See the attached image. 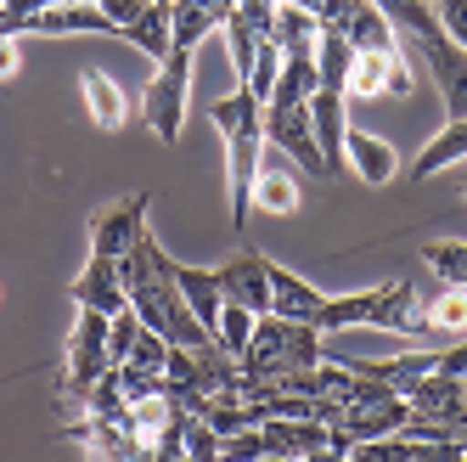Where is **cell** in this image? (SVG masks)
<instances>
[{
  "label": "cell",
  "mask_w": 467,
  "mask_h": 462,
  "mask_svg": "<svg viewBox=\"0 0 467 462\" xmlns=\"http://www.w3.org/2000/svg\"><path fill=\"white\" fill-rule=\"evenodd\" d=\"M12 17H28V12H46V6H62V0H0Z\"/></svg>",
  "instance_id": "ab89813d"
},
{
  "label": "cell",
  "mask_w": 467,
  "mask_h": 462,
  "mask_svg": "<svg viewBox=\"0 0 467 462\" xmlns=\"http://www.w3.org/2000/svg\"><path fill=\"white\" fill-rule=\"evenodd\" d=\"M298 462H349V451H338V446H321V451H305Z\"/></svg>",
  "instance_id": "b9f144b4"
},
{
  "label": "cell",
  "mask_w": 467,
  "mask_h": 462,
  "mask_svg": "<svg viewBox=\"0 0 467 462\" xmlns=\"http://www.w3.org/2000/svg\"><path fill=\"white\" fill-rule=\"evenodd\" d=\"M327 293L310 288L305 277H293L287 266H276L271 259V316H287V321H310L316 327V310H321Z\"/></svg>",
  "instance_id": "2e32d148"
},
{
  "label": "cell",
  "mask_w": 467,
  "mask_h": 462,
  "mask_svg": "<svg viewBox=\"0 0 467 462\" xmlns=\"http://www.w3.org/2000/svg\"><path fill=\"white\" fill-rule=\"evenodd\" d=\"M259 435H265V451H276V457H305V451H321V446L332 440V428H327L321 417H265Z\"/></svg>",
  "instance_id": "9a60e30c"
},
{
  "label": "cell",
  "mask_w": 467,
  "mask_h": 462,
  "mask_svg": "<svg viewBox=\"0 0 467 462\" xmlns=\"http://www.w3.org/2000/svg\"><path fill=\"white\" fill-rule=\"evenodd\" d=\"M462 197H467V181H462Z\"/></svg>",
  "instance_id": "ee69618b"
},
{
  "label": "cell",
  "mask_w": 467,
  "mask_h": 462,
  "mask_svg": "<svg viewBox=\"0 0 467 462\" xmlns=\"http://www.w3.org/2000/svg\"><path fill=\"white\" fill-rule=\"evenodd\" d=\"M254 209H265V215H293V209H298V181L282 170L276 158H265V163H259V181H254Z\"/></svg>",
  "instance_id": "cb8c5ba5"
},
{
  "label": "cell",
  "mask_w": 467,
  "mask_h": 462,
  "mask_svg": "<svg viewBox=\"0 0 467 462\" xmlns=\"http://www.w3.org/2000/svg\"><path fill=\"white\" fill-rule=\"evenodd\" d=\"M389 90V51H355L349 74H344V96H383Z\"/></svg>",
  "instance_id": "83f0119b"
},
{
  "label": "cell",
  "mask_w": 467,
  "mask_h": 462,
  "mask_svg": "<svg viewBox=\"0 0 467 462\" xmlns=\"http://www.w3.org/2000/svg\"><path fill=\"white\" fill-rule=\"evenodd\" d=\"M214 277H220V293L231 305H243L254 316H271V259H265L259 248L231 254L225 266H214Z\"/></svg>",
  "instance_id": "ba28073f"
},
{
  "label": "cell",
  "mask_w": 467,
  "mask_h": 462,
  "mask_svg": "<svg viewBox=\"0 0 467 462\" xmlns=\"http://www.w3.org/2000/svg\"><path fill=\"white\" fill-rule=\"evenodd\" d=\"M372 310H378V288H366V293H327L321 310H316V333L360 327V321H372Z\"/></svg>",
  "instance_id": "44dd1931"
},
{
  "label": "cell",
  "mask_w": 467,
  "mask_h": 462,
  "mask_svg": "<svg viewBox=\"0 0 467 462\" xmlns=\"http://www.w3.org/2000/svg\"><path fill=\"white\" fill-rule=\"evenodd\" d=\"M321 333L310 321H287V316H259L254 321V339L243 350V378H282L298 367H321Z\"/></svg>",
  "instance_id": "7a4b0ae2"
},
{
  "label": "cell",
  "mask_w": 467,
  "mask_h": 462,
  "mask_svg": "<svg viewBox=\"0 0 467 462\" xmlns=\"http://www.w3.org/2000/svg\"><path fill=\"white\" fill-rule=\"evenodd\" d=\"M422 316H428V333H451L462 339L467 333V288H451V282H422Z\"/></svg>",
  "instance_id": "e0dca14e"
},
{
  "label": "cell",
  "mask_w": 467,
  "mask_h": 462,
  "mask_svg": "<svg viewBox=\"0 0 467 462\" xmlns=\"http://www.w3.org/2000/svg\"><path fill=\"white\" fill-rule=\"evenodd\" d=\"M181 462H220V435L203 417H186L181 423Z\"/></svg>",
  "instance_id": "1f68e13d"
},
{
  "label": "cell",
  "mask_w": 467,
  "mask_h": 462,
  "mask_svg": "<svg viewBox=\"0 0 467 462\" xmlns=\"http://www.w3.org/2000/svg\"><path fill=\"white\" fill-rule=\"evenodd\" d=\"M79 90H85V108H90V119L102 124V130H119L124 119H130V96L102 74V68H85L79 74Z\"/></svg>",
  "instance_id": "ffe728a7"
},
{
  "label": "cell",
  "mask_w": 467,
  "mask_h": 462,
  "mask_svg": "<svg viewBox=\"0 0 467 462\" xmlns=\"http://www.w3.org/2000/svg\"><path fill=\"white\" fill-rule=\"evenodd\" d=\"M467 158V119H451L440 136H433L422 152H417V163H411V175L417 181H428V175H440V170H451V163H462Z\"/></svg>",
  "instance_id": "7402d4cb"
},
{
  "label": "cell",
  "mask_w": 467,
  "mask_h": 462,
  "mask_svg": "<svg viewBox=\"0 0 467 462\" xmlns=\"http://www.w3.org/2000/svg\"><path fill=\"white\" fill-rule=\"evenodd\" d=\"M79 412H85V417H124V412H130V401H124V383H119V373H113V367H108L102 378H96V383L85 389Z\"/></svg>",
  "instance_id": "f546056e"
},
{
  "label": "cell",
  "mask_w": 467,
  "mask_h": 462,
  "mask_svg": "<svg viewBox=\"0 0 467 462\" xmlns=\"http://www.w3.org/2000/svg\"><path fill=\"white\" fill-rule=\"evenodd\" d=\"M332 28H338L355 51H394L400 46L394 23L383 17L378 0H344V12H338V23H332Z\"/></svg>",
  "instance_id": "8fae6325"
},
{
  "label": "cell",
  "mask_w": 467,
  "mask_h": 462,
  "mask_svg": "<svg viewBox=\"0 0 467 462\" xmlns=\"http://www.w3.org/2000/svg\"><path fill=\"white\" fill-rule=\"evenodd\" d=\"M265 147L287 152L298 170H310V175H327L321 142H316V130H310V102H298V108H265Z\"/></svg>",
  "instance_id": "8992f818"
},
{
  "label": "cell",
  "mask_w": 467,
  "mask_h": 462,
  "mask_svg": "<svg viewBox=\"0 0 467 462\" xmlns=\"http://www.w3.org/2000/svg\"><path fill=\"white\" fill-rule=\"evenodd\" d=\"M383 96H411V62H406V51H389V90Z\"/></svg>",
  "instance_id": "74e56055"
},
{
  "label": "cell",
  "mask_w": 467,
  "mask_h": 462,
  "mask_svg": "<svg viewBox=\"0 0 467 462\" xmlns=\"http://www.w3.org/2000/svg\"><path fill=\"white\" fill-rule=\"evenodd\" d=\"M119 35L130 46H141L152 62H163V57H170V0H147V12L136 23H124Z\"/></svg>",
  "instance_id": "603a6c76"
},
{
  "label": "cell",
  "mask_w": 467,
  "mask_h": 462,
  "mask_svg": "<svg viewBox=\"0 0 467 462\" xmlns=\"http://www.w3.org/2000/svg\"><path fill=\"white\" fill-rule=\"evenodd\" d=\"M147 209H152V197H147V192H130V197H119V204H108L102 215L90 220V254L124 259L130 248L147 237Z\"/></svg>",
  "instance_id": "5b68a950"
},
{
  "label": "cell",
  "mask_w": 467,
  "mask_h": 462,
  "mask_svg": "<svg viewBox=\"0 0 467 462\" xmlns=\"http://www.w3.org/2000/svg\"><path fill=\"white\" fill-rule=\"evenodd\" d=\"M102 12H108L113 28H124V23H136V17L147 12V0H102Z\"/></svg>",
  "instance_id": "f35d334b"
},
{
  "label": "cell",
  "mask_w": 467,
  "mask_h": 462,
  "mask_svg": "<svg viewBox=\"0 0 467 462\" xmlns=\"http://www.w3.org/2000/svg\"><path fill=\"white\" fill-rule=\"evenodd\" d=\"M119 277H124V299H130V310H136L141 327H152L158 339H170L175 350H209V344H214L209 327L192 316L186 293H181V282H175V271H170V254L158 248L152 231L119 259Z\"/></svg>",
  "instance_id": "6da1fadb"
},
{
  "label": "cell",
  "mask_w": 467,
  "mask_h": 462,
  "mask_svg": "<svg viewBox=\"0 0 467 462\" xmlns=\"http://www.w3.org/2000/svg\"><path fill=\"white\" fill-rule=\"evenodd\" d=\"M79 6H102V0H79Z\"/></svg>",
  "instance_id": "7bdbcfd3"
},
{
  "label": "cell",
  "mask_w": 467,
  "mask_h": 462,
  "mask_svg": "<svg viewBox=\"0 0 467 462\" xmlns=\"http://www.w3.org/2000/svg\"><path fill=\"white\" fill-rule=\"evenodd\" d=\"M254 310H243V305H220V316H214V350H225V355H237L243 361V350H248V339H254Z\"/></svg>",
  "instance_id": "f1b7e54d"
},
{
  "label": "cell",
  "mask_w": 467,
  "mask_h": 462,
  "mask_svg": "<svg viewBox=\"0 0 467 462\" xmlns=\"http://www.w3.org/2000/svg\"><path fill=\"white\" fill-rule=\"evenodd\" d=\"M231 0H170V46H203V35L225 28Z\"/></svg>",
  "instance_id": "5bb4252c"
},
{
  "label": "cell",
  "mask_w": 467,
  "mask_h": 462,
  "mask_svg": "<svg viewBox=\"0 0 467 462\" xmlns=\"http://www.w3.org/2000/svg\"><path fill=\"white\" fill-rule=\"evenodd\" d=\"M74 305H79V310H102V316L130 310V299H124V277H119V259L90 254V266L74 277Z\"/></svg>",
  "instance_id": "30bf717a"
},
{
  "label": "cell",
  "mask_w": 467,
  "mask_h": 462,
  "mask_svg": "<svg viewBox=\"0 0 467 462\" xmlns=\"http://www.w3.org/2000/svg\"><path fill=\"white\" fill-rule=\"evenodd\" d=\"M276 74H282V51H276V40H265V46H259V57H254V74H248V90L259 96V108L271 102Z\"/></svg>",
  "instance_id": "836d02e7"
},
{
  "label": "cell",
  "mask_w": 467,
  "mask_h": 462,
  "mask_svg": "<svg viewBox=\"0 0 467 462\" xmlns=\"http://www.w3.org/2000/svg\"><path fill=\"white\" fill-rule=\"evenodd\" d=\"M372 327H389V333H428V316H422V282L400 277L378 288V310Z\"/></svg>",
  "instance_id": "7c38bea8"
},
{
  "label": "cell",
  "mask_w": 467,
  "mask_h": 462,
  "mask_svg": "<svg viewBox=\"0 0 467 462\" xmlns=\"http://www.w3.org/2000/svg\"><path fill=\"white\" fill-rule=\"evenodd\" d=\"M310 130L321 142V158H327V175L344 170V136H349V96L344 90H316L310 96Z\"/></svg>",
  "instance_id": "9c48e42d"
},
{
  "label": "cell",
  "mask_w": 467,
  "mask_h": 462,
  "mask_svg": "<svg viewBox=\"0 0 467 462\" xmlns=\"http://www.w3.org/2000/svg\"><path fill=\"white\" fill-rule=\"evenodd\" d=\"M422 266L451 288H467V243H422Z\"/></svg>",
  "instance_id": "4dcf8cb0"
},
{
  "label": "cell",
  "mask_w": 467,
  "mask_h": 462,
  "mask_svg": "<svg viewBox=\"0 0 467 462\" xmlns=\"http://www.w3.org/2000/svg\"><path fill=\"white\" fill-rule=\"evenodd\" d=\"M316 17L305 12V6H282L276 0V23H271V40H276V51L282 57H293V51H316Z\"/></svg>",
  "instance_id": "484cf974"
},
{
  "label": "cell",
  "mask_w": 467,
  "mask_h": 462,
  "mask_svg": "<svg viewBox=\"0 0 467 462\" xmlns=\"http://www.w3.org/2000/svg\"><path fill=\"white\" fill-rule=\"evenodd\" d=\"M259 46H265V35H259L243 12H231V17H225V57H231V74H237V85H248Z\"/></svg>",
  "instance_id": "4316f807"
},
{
  "label": "cell",
  "mask_w": 467,
  "mask_h": 462,
  "mask_svg": "<svg viewBox=\"0 0 467 462\" xmlns=\"http://www.w3.org/2000/svg\"><path fill=\"white\" fill-rule=\"evenodd\" d=\"M349 62H355V46H349L332 23H321V28H316V68H321V85H327V90H344Z\"/></svg>",
  "instance_id": "d4e9b609"
},
{
  "label": "cell",
  "mask_w": 467,
  "mask_h": 462,
  "mask_svg": "<svg viewBox=\"0 0 467 462\" xmlns=\"http://www.w3.org/2000/svg\"><path fill=\"white\" fill-rule=\"evenodd\" d=\"M417 51L428 57V74H433V85H440V96H445V113L467 119V51L445 35L440 23H433L428 35H417Z\"/></svg>",
  "instance_id": "52a82bcc"
},
{
  "label": "cell",
  "mask_w": 467,
  "mask_h": 462,
  "mask_svg": "<svg viewBox=\"0 0 467 462\" xmlns=\"http://www.w3.org/2000/svg\"><path fill=\"white\" fill-rule=\"evenodd\" d=\"M433 17H440V28L467 51V0H433Z\"/></svg>",
  "instance_id": "8d00e7d4"
},
{
  "label": "cell",
  "mask_w": 467,
  "mask_h": 462,
  "mask_svg": "<svg viewBox=\"0 0 467 462\" xmlns=\"http://www.w3.org/2000/svg\"><path fill=\"white\" fill-rule=\"evenodd\" d=\"M192 46H170V57L152 68L147 90H141V119L158 142H181L186 130V102H192Z\"/></svg>",
  "instance_id": "3957f363"
},
{
  "label": "cell",
  "mask_w": 467,
  "mask_h": 462,
  "mask_svg": "<svg viewBox=\"0 0 467 462\" xmlns=\"http://www.w3.org/2000/svg\"><path fill=\"white\" fill-rule=\"evenodd\" d=\"M344 163H349V175L366 181V186H389L394 170H400V158L383 136H372V130H355L349 124V136H344Z\"/></svg>",
  "instance_id": "4fadbf2b"
},
{
  "label": "cell",
  "mask_w": 467,
  "mask_h": 462,
  "mask_svg": "<svg viewBox=\"0 0 467 462\" xmlns=\"http://www.w3.org/2000/svg\"><path fill=\"white\" fill-rule=\"evenodd\" d=\"M170 271H175V282H181V293H186L192 316L203 321V327H209V339H214V316H220V305H225L220 277H214V271H203V266H181V259H170Z\"/></svg>",
  "instance_id": "d6986e66"
},
{
  "label": "cell",
  "mask_w": 467,
  "mask_h": 462,
  "mask_svg": "<svg viewBox=\"0 0 467 462\" xmlns=\"http://www.w3.org/2000/svg\"><path fill=\"white\" fill-rule=\"evenodd\" d=\"M259 457H265V435H259V428H243V435L220 440V462H259Z\"/></svg>",
  "instance_id": "d590c367"
},
{
  "label": "cell",
  "mask_w": 467,
  "mask_h": 462,
  "mask_svg": "<svg viewBox=\"0 0 467 462\" xmlns=\"http://www.w3.org/2000/svg\"><path fill=\"white\" fill-rule=\"evenodd\" d=\"M316 90H321L316 51H293V57H282V74H276L271 102H265V108H298V102H310Z\"/></svg>",
  "instance_id": "ac0fdd59"
},
{
  "label": "cell",
  "mask_w": 467,
  "mask_h": 462,
  "mask_svg": "<svg viewBox=\"0 0 467 462\" xmlns=\"http://www.w3.org/2000/svg\"><path fill=\"white\" fill-rule=\"evenodd\" d=\"M108 321L102 310H79L74 321V333H68V361H62V394L79 406L85 401V389L108 373Z\"/></svg>",
  "instance_id": "277c9868"
},
{
  "label": "cell",
  "mask_w": 467,
  "mask_h": 462,
  "mask_svg": "<svg viewBox=\"0 0 467 462\" xmlns=\"http://www.w3.org/2000/svg\"><path fill=\"white\" fill-rule=\"evenodd\" d=\"M136 333H141V316L136 310H119L108 321V367H124V355H130V344H136Z\"/></svg>",
  "instance_id": "e575fe53"
},
{
  "label": "cell",
  "mask_w": 467,
  "mask_h": 462,
  "mask_svg": "<svg viewBox=\"0 0 467 462\" xmlns=\"http://www.w3.org/2000/svg\"><path fill=\"white\" fill-rule=\"evenodd\" d=\"M17 68V40H6V35H0V79H6Z\"/></svg>",
  "instance_id": "60d3db41"
},
{
  "label": "cell",
  "mask_w": 467,
  "mask_h": 462,
  "mask_svg": "<svg viewBox=\"0 0 467 462\" xmlns=\"http://www.w3.org/2000/svg\"><path fill=\"white\" fill-rule=\"evenodd\" d=\"M170 339H158L152 333V327H141V333H136V344H130V355H124V367H136V373H163V367H170Z\"/></svg>",
  "instance_id": "d6a6232c"
}]
</instances>
